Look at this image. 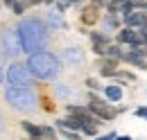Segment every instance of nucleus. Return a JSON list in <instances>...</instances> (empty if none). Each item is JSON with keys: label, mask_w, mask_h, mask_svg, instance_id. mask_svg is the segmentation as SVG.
Segmentation results:
<instances>
[{"label": "nucleus", "mask_w": 147, "mask_h": 140, "mask_svg": "<svg viewBox=\"0 0 147 140\" xmlns=\"http://www.w3.org/2000/svg\"><path fill=\"white\" fill-rule=\"evenodd\" d=\"M59 59H61V63L77 68V66L84 63L86 57H84V50H82V48H77V45H68V48H63V50L59 52Z\"/></svg>", "instance_id": "7"}, {"label": "nucleus", "mask_w": 147, "mask_h": 140, "mask_svg": "<svg viewBox=\"0 0 147 140\" xmlns=\"http://www.w3.org/2000/svg\"><path fill=\"white\" fill-rule=\"evenodd\" d=\"M0 50L7 54V59H16L20 52H23V41H20L18 34V25H7L2 27L0 32Z\"/></svg>", "instance_id": "4"}, {"label": "nucleus", "mask_w": 147, "mask_h": 140, "mask_svg": "<svg viewBox=\"0 0 147 140\" xmlns=\"http://www.w3.org/2000/svg\"><path fill=\"white\" fill-rule=\"evenodd\" d=\"M93 5H97V7H102V5H104V0H93Z\"/></svg>", "instance_id": "28"}, {"label": "nucleus", "mask_w": 147, "mask_h": 140, "mask_svg": "<svg viewBox=\"0 0 147 140\" xmlns=\"http://www.w3.org/2000/svg\"><path fill=\"white\" fill-rule=\"evenodd\" d=\"M20 127H23V129L30 133V138H36V136H41V127H36V124H32V122H27V120H25V122H20Z\"/></svg>", "instance_id": "16"}, {"label": "nucleus", "mask_w": 147, "mask_h": 140, "mask_svg": "<svg viewBox=\"0 0 147 140\" xmlns=\"http://www.w3.org/2000/svg\"><path fill=\"white\" fill-rule=\"evenodd\" d=\"M41 138L57 140V133H55V129H50V127H41Z\"/></svg>", "instance_id": "18"}, {"label": "nucleus", "mask_w": 147, "mask_h": 140, "mask_svg": "<svg viewBox=\"0 0 147 140\" xmlns=\"http://www.w3.org/2000/svg\"><path fill=\"white\" fill-rule=\"evenodd\" d=\"M5 79H7V86H34L32 84V72L25 63L14 61L7 72H5Z\"/></svg>", "instance_id": "5"}, {"label": "nucleus", "mask_w": 147, "mask_h": 140, "mask_svg": "<svg viewBox=\"0 0 147 140\" xmlns=\"http://www.w3.org/2000/svg\"><path fill=\"white\" fill-rule=\"evenodd\" d=\"M86 86L88 88H100V84H97L95 79H86Z\"/></svg>", "instance_id": "22"}, {"label": "nucleus", "mask_w": 147, "mask_h": 140, "mask_svg": "<svg viewBox=\"0 0 147 140\" xmlns=\"http://www.w3.org/2000/svg\"><path fill=\"white\" fill-rule=\"evenodd\" d=\"M88 111H91V113L95 115V118H97V120H113V118L118 115V108H111L107 102L97 100L95 95H91V104H88Z\"/></svg>", "instance_id": "6"}, {"label": "nucleus", "mask_w": 147, "mask_h": 140, "mask_svg": "<svg viewBox=\"0 0 147 140\" xmlns=\"http://www.w3.org/2000/svg\"><path fill=\"white\" fill-rule=\"evenodd\" d=\"M120 23H118V18H115V14H107L104 16V20H102V30H107V32H111V30H115Z\"/></svg>", "instance_id": "15"}, {"label": "nucleus", "mask_w": 147, "mask_h": 140, "mask_svg": "<svg viewBox=\"0 0 147 140\" xmlns=\"http://www.w3.org/2000/svg\"><path fill=\"white\" fill-rule=\"evenodd\" d=\"M5 59H7V54H5L2 50H0V70L5 68Z\"/></svg>", "instance_id": "23"}, {"label": "nucleus", "mask_w": 147, "mask_h": 140, "mask_svg": "<svg viewBox=\"0 0 147 140\" xmlns=\"http://www.w3.org/2000/svg\"><path fill=\"white\" fill-rule=\"evenodd\" d=\"M127 25H143V20H145V18L143 16H138V14H127Z\"/></svg>", "instance_id": "17"}, {"label": "nucleus", "mask_w": 147, "mask_h": 140, "mask_svg": "<svg viewBox=\"0 0 147 140\" xmlns=\"http://www.w3.org/2000/svg\"><path fill=\"white\" fill-rule=\"evenodd\" d=\"M18 34L23 41V52L32 54L38 52L48 45L50 41V27L45 25V20L38 16H25L18 23Z\"/></svg>", "instance_id": "1"}, {"label": "nucleus", "mask_w": 147, "mask_h": 140, "mask_svg": "<svg viewBox=\"0 0 147 140\" xmlns=\"http://www.w3.org/2000/svg\"><path fill=\"white\" fill-rule=\"evenodd\" d=\"M2 5H5V7H9V9H11V5H14V0H2Z\"/></svg>", "instance_id": "26"}, {"label": "nucleus", "mask_w": 147, "mask_h": 140, "mask_svg": "<svg viewBox=\"0 0 147 140\" xmlns=\"http://www.w3.org/2000/svg\"><path fill=\"white\" fill-rule=\"evenodd\" d=\"M55 93L61 97V100H66V102H68V100H79V97H82V93H79L77 88H73L70 84H57Z\"/></svg>", "instance_id": "8"}, {"label": "nucleus", "mask_w": 147, "mask_h": 140, "mask_svg": "<svg viewBox=\"0 0 147 140\" xmlns=\"http://www.w3.org/2000/svg\"><path fill=\"white\" fill-rule=\"evenodd\" d=\"M11 11H14L16 16H23V11H25V2H23V0H14V5H11Z\"/></svg>", "instance_id": "19"}, {"label": "nucleus", "mask_w": 147, "mask_h": 140, "mask_svg": "<svg viewBox=\"0 0 147 140\" xmlns=\"http://www.w3.org/2000/svg\"><path fill=\"white\" fill-rule=\"evenodd\" d=\"M61 133H63V138H68V140H82L79 138V131H73V129H63L61 127Z\"/></svg>", "instance_id": "20"}, {"label": "nucleus", "mask_w": 147, "mask_h": 140, "mask_svg": "<svg viewBox=\"0 0 147 140\" xmlns=\"http://www.w3.org/2000/svg\"><path fill=\"white\" fill-rule=\"evenodd\" d=\"M104 95L109 97L111 102H120L122 100V88L120 86H107L104 88Z\"/></svg>", "instance_id": "14"}, {"label": "nucleus", "mask_w": 147, "mask_h": 140, "mask_svg": "<svg viewBox=\"0 0 147 140\" xmlns=\"http://www.w3.org/2000/svg\"><path fill=\"white\" fill-rule=\"evenodd\" d=\"M30 72H32V77L34 79H41V81H52L57 79L59 75H61V59L57 57V54L48 52V50H38V52H32L27 57V63H25Z\"/></svg>", "instance_id": "2"}, {"label": "nucleus", "mask_w": 147, "mask_h": 140, "mask_svg": "<svg viewBox=\"0 0 147 140\" xmlns=\"http://www.w3.org/2000/svg\"><path fill=\"white\" fill-rule=\"evenodd\" d=\"M93 45H107V36L104 34H91Z\"/></svg>", "instance_id": "21"}, {"label": "nucleus", "mask_w": 147, "mask_h": 140, "mask_svg": "<svg viewBox=\"0 0 147 140\" xmlns=\"http://www.w3.org/2000/svg\"><path fill=\"white\" fill-rule=\"evenodd\" d=\"M2 79H5V72H2V70H0V84H2Z\"/></svg>", "instance_id": "31"}, {"label": "nucleus", "mask_w": 147, "mask_h": 140, "mask_svg": "<svg viewBox=\"0 0 147 140\" xmlns=\"http://www.w3.org/2000/svg\"><path fill=\"white\" fill-rule=\"evenodd\" d=\"M140 7H145V9H147V2H140Z\"/></svg>", "instance_id": "33"}, {"label": "nucleus", "mask_w": 147, "mask_h": 140, "mask_svg": "<svg viewBox=\"0 0 147 140\" xmlns=\"http://www.w3.org/2000/svg\"><path fill=\"white\" fill-rule=\"evenodd\" d=\"M2 97L9 108H14L18 113H32L38 108V95L34 86H7Z\"/></svg>", "instance_id": "3"}, {"label": "nucleus", "mask_w": 147, "mask_h": 140, "mask_svg": "<svg viewBox=\"0 0 147 140\" xmlns=\"http://www.w3.org/2000/svg\"><path fill=\"white\" fill-rule=\"evenodd\" d=\"M118 41H120V43H131L134 48H138V45L143 43V38L136 34L134 30H122V32L118 34Z\"/></svg>", "instance_id": "11"}, {"label": "nucleus", "mask_w": 147, "mask_h": 140, "mask_svg": "<svg viewBox=\"0 0 147 140\" xmlns=\"http://www.w3.org/2000/svg\"><path fill=\"white\" fill-rule=\"evenodd\" d=\"M125 59H127L129 63H136L138 68H143V70H147V63H145V57H143V52H131V54H125Z\"/></svg>", "instance_id": "13"}, {"label": "nucleus", "mask_w": 147, "mask_h": 140, "mask_svg": "<svg viewBox=\"0 0 147 140\" xmlns=\"http://www.w3.org/2000/svg\"><path fill=\"white\" fill-rule=\"evenodd\" d=\"M41 2H45V0H27V5H32V7H34V5H41Z\"/></svg>", "instance_id": "25"}, {"label": "nucleus", "mask_w": 147, "mask_h": 140, "mask_svg": "<svg viewBox=\"0 0 147 140\" xmlns=\"http://www.w3.org/2000/svg\"><path fill=\"white\" fill-rule=\"evenodd\" d=\"M43 20H45V25H48L50 30H66V20H63V16H61L59 9H57V11H48V14L43 16Z\"/></svg>", "instance_id": "9"}, {"label": "nucleus", "mask_w": 147, "mask_h": 140, "mask_svg": "<svg viewBox=\"0 0 147 140\" xmlns=\"http://www.w3.org/2000/svg\"><path fill=\"white\" fill-rule=\"evenodd\" d=\"M73 2H82V0H73Z\"/></svg>", "instance_id": "34"}, {"label": "nucleus", "mask_w": 147, "mask_h": 140, "mask_svg": "<svg viewBox=\"0 0 147 140\" xmlns=\"http://www.w3.org/2000/svg\"><path fill=\"white\" fill-rule=\"evenodd\" d=\"M5 129V118H2V113H0V131Z\"/></svg>", "instance_id": "27"}, {"label": "nucleus", "mask_w": 147, "mask_h": 140, "mask_svg": "<svg viewBox=\"0 0 147 140\" xmlns=\"http://www.w3.org/2000/svg\"><path fill=\"white\" fill-rule=\"evenodd\" d=\"M79 20H82L84 25H95V23L100 20V7L91 2V5H88L82 14H79Z\"/></svg>", "instance_id": "10"}, {"label": "nucleus", "mask_w": 147, "mask_h": 140, "mask_svg": "<svg viewBox=\"0 0 147 140\" xmlns=\"http://www.w3.org/2000/svg\"><path fill=\"white\" fill-rule=\"evenodd\" d=\"M143 43H147V32H143Z\"/></svg>", "instance_id": "30"}, {"label": "nucleus", "mask_w": 147, "mask_h": 140, "mask_svg": "<svg viewBox=\"0 0 147 140\" xmlns=\"http://www.w3.org/2000/svg\"><path fill=\"white\" fill-rule=\"evenodd\" d=\"M115 66H118V61H115V57H111V59H97V68H100V72H102V77H111V72L115 70Z\"/></svg>", "instance_id": "12"}, {"label": "nucleus", "mask_w": 147, "mask_h": 140, "mask_svg": "<svg viewBox=\"0 0 147 140\" xmlns=\"http://www.w3.org/2000/svg\"><path fill=\"white\" fill-rule=\"evenodd\" d=\"M136 115H138V118H147V108H138Z\"/></svg>", "instance_id": "24"}, {"label": "nucleus", "mask_w": 147, "mask_h": 140, "mask_svg": "<svg viewBox=\"0 0 147 140\" xmlns=\"http://www.w3.org/2000/svg\"><path fill=\"white\" fill-rule=\"evenodd\" d=\"M118 140H131V138H127V136H122V138H118Z\"/></svg>", "instance_id": "32"}, {"label": "nucleus", "mask_w": 147, "mask_h": 140, "mask_svg": "<svg viewBox=\"0 0 147 140\" xmlns=\"http://www.w3.org/2000/svg\"><path fill=\"white\" fill-rule=\"evenodd\" d=\"M113 138H115V136L111 133V136H104V138H97V140H113Z\"/></svg>", "instance_id": "29"}]
</instances>
